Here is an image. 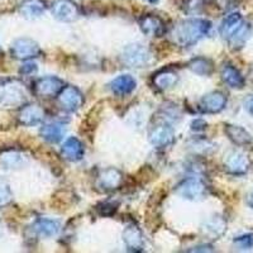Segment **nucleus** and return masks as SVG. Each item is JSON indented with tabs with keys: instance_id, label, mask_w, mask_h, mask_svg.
<instances>
[{
	"instance_id": "1",
	"label": "nucleus",
	"mask_w": 253,
	"mask_h": 253,
	"mask_svg": "<svg viewBox=\"0 0 253 253\" xmlns=\"http://www.w3.org/2000/svg\"><path fill=\"white\" fill-rule=\"evenodd\" d=\"M211 23L205 19H186L181 20L172 29L171 37L180 47H191L209 33Z\"/></svg>"
},
{
	"instance_id": "2",
	"label": "nucleus",
	"mask_w": 253,
	"mask_h": 253,
	"mask_svg": "<svg viewBox=\"0 0 253 253\" xmlns=\"http://www.w3.org/2000/svg\"><path fill=\"white\" fill-rule=\"evenodd\" d=\"M27 95L23 85L17 80H4L0 83V105L5 108H15L23 105Z\"/></svg>"
},
{
	"instance_id": "3",
	"label": "nucleus",
	"mask_w": 253,
	"mask_h": 253,
	"mask_svg": "<svg viewBox=\"0 0 253 253\" xmlns=\"http://www.w3.org/2000/svg\"><path fill=\"white\" fill-rule=\"evenodd\" d=\"M152 60V53L146 46L141 43L128 44L122 51V61L128 67H135L141 69L150 65Z\"/></svg>"
},
{
	"instance_id": "4",
	"label": "nucleus",
	"mask_w": 253,
	"mask_h": 253,
	"mask_svg": "<svg viewBox=\"0 0 253 253\" xmlns=\"http://www.w3.org/2000/svg\"><path fill=\"white\" fill-rule=\"evenodd\" d=\"M176 194L189 200H199L207 194V186L200 178L190 177L181 181L176 186Z\"/></svg>"
},
{
	"instance_id": "5",
	"label": "nucleus",
	"mask_w": 253,
	"mask_h": 253,
	"mask_svg": "<svg viewBox=\"0 0 253 253\" xmlns=\"http://www.w3.org/2000/svg\"><path fill=\"white\" fill-rule=\"evenodd\" d=\"M10 53L17 60L27 61L38 57L41 55V48L37 42L31 38H19L13 42Z\"/></svg>"
},
{
	"instance_id": "6",
	"label": "nucleus",
	"mask_w": 253,
	"mask_h": 253,
	"mask_svg": "<svg viewBox=\"0 0 253 253\" xmlns=\"http://www.w3.org/2000/svg\"><path fill=\"white\" fill-rule=\"evenodd\" d=\"M52 15L60 22H74L79 17V8L72 0H56L51 5Z\"/></svg>"
},
{
	"instance_id": "7",
	"label": "nucleus",
	"mask_w": 253,
	"mask_h": 253,
	"mask_svg": "<svg viewBox=\"0 0 253 253\" xmlns=\"http://www.w3.org/2000/svg\"><path fill=\"white\" fill-rule=\"evenodd\" d=\"M58 100L67 112H76L84 105V95L76 86H65L58 94Z\"/></svg>"
},
{
	"instance_id": "8",
	"label": "nucleus",
	"mask_w": 253,
	"mask_h": 253,
	"mask_svg": "<svg viewBox=\"0 0 253 253\" xmlns=\"http://www.w3.org/2000/svg\"><path fill=\"white\" fill-rule=\"evenodd\" d=\"M227 105V96L220 91H211L204 95L199 103V109L205 114H218Z\"/></svg>"
},
{
	"instance_id": "9",
	"label": "nucleus",
	"mask_w": 253,
	"mask_h": 253,
	"mask_svg": "<svg viewBox=\"0 0 253 253\" xmlns=\"http://www.w3.org/2000/svg\"><path fill=\"white\" fill-rule=\"evenodd\" d=\"M63 81L56 76H46V78L38 79L35 84V90L37 95L43 98H52L56 96L63 89Z\"/></svg>"
},
{
	"instance_id": "10",
	"label": "nucleus",
	"mask_w": 253,
	"mask_h": 253,
	"mask_svg": "<svg viewBox=\"0 0 253 253\" xmlns=\"http://www.w3.org/2000/svg\"><path fill=\"white\" fill-rule=\"evenodd\" d=\"M148 139L156 147H166L175 139V133L169 124H157L152 126L148 134Z\"/></svg>"
},
{
	"instance_id": "11",
	"label": "nucleus",
	"mask_w": 253,
	"mask_h": 253,
	"mask_svg": "<svg viewBox=\"0 0 253 253\" xmlns=\"http://www.w3.org/2000/svg\"><path fill=\"white\" fill-rule=\"evenodd\" d=\"M139 27L144 35L150 37H161L166 32L165 22L155 14H146L139 19Z\"/></svg>"
},
{
	"instance_id": "12",
	"label": "nucleus",
	"mask_w": 253,
	"mask_h": 253,
	"mask_svg": "<svg viewBox=\"0 0 253 253\" xmlns=\"http://www.w3.org/2000/svg\"><path fill=\"white\" fill-rule=\"evenodd\" d=\"M43 118L44 112L40 105H37V104H28V105H24L20 109L19 115H18V122L22 126H32L40 124L41 122L43 121Z\"/></svg>"
},
{
	"instance_id": "13",
	"label": "nucleus",
	"mask_w": 253,
	"mask_h": 253,
	"mask_svg": "<svg viewBox=\"0 0 253 253\" xmlns=\"http://www.w3.org/2000/svg\"><path fill=\"white\" fill-rule=\"evenodd\" d=\"M227 171L232 175H245L250 169V160L241 152H232L227 156L224 162Z\"/></svg>"
},
{
	"instance_id": "14",
	"label": "nucleus",
	"mask_w": 253,
	"mask_h": 253,
	"mask_svg": "<svg viewBox=\"0 0 253 253\" xmlns=\"http://www.w3.org/2000/svg\"><path fill=\"white\" fill-rule=\"evenodd\" d=\"M122 182H123V175L121 171L114 167L101 171L98 177V186L101 187L104 191H112V190L118 189Z\"/></svg>"
},
{
	"instance_id": "15",
	"label": "nucleus",
	"mask_w": 253,
	"mask_h": 253,
	"mask_svg": "<svg viewBox=\"0 0 253 253\" xmlns=\"http://www.w3.org/2000/svg\"><path fill=\"white\" fill-rule=\"evenodd\" d=\"M123 241L128 251H130V252H141V251H143V237H142V232L137 225L129 224L124 229Z\"/></svg>"
},
{
	"instance_id": "16",
	"label": "nucleus",
	"mask_w": 253,
	"mask_h": 253,
	"mask_svg": "<svg viewBox=\"0 0 253 253\" xmlns=\"http://www.w3.org/2000/svg\"><path fill=\"white\" fill-rule=\"evenodd\" d=\"M61 153L69 161L78 162L83 160L84 155H85V148H84V144L76 137H70L63 142Z\"/></svg>"
},
{
	"instance_id": "17",
	"label": "nucleus",
	"mask_w": 253,
	"mask_h": 253,
	"mask_svg": "<svg viewBox=\"0 0 253 253\" xmlns=\"http://www.w3.org/2000/svg\"><path fill=\"white\" fill-rule=\"evenodd\" d=\"M33 230L40 237L51 238V237H55L58 234V232L61 230V223L56 219L38 218L33 223Z\"/></svg>"
},
{
	"instance_id": "18",
	"label": "nucleus",
	"mask_w": 253,
	"mask_h": 253,
	"mask_svg": "<svg viewBox=\"0 0 253 253\" xmlns=\"http://www.w3.org/2000/svg\"><path fill=\"white\" fill-rule=\"evenodd\" d=\"M225 229H227V223L220 215H214L207 219L202 225L203 234L209 239H218L224 234Z\"/></svg>"
},
{
	"instance_id": "19",
	"label": "nucleus",
	"mask_w": 253,
	"mask_h": 253,
	"mask_svg": "<svg viewBox=\"0 0 253 253\" xmlns=\"http://www.w3.org/2000/svg\"><path fill=\"white\" fill-rule=\"evenodd\" d=\"M224 132L228 135V138L237 146H248V144L252 143V135L243 126L225 124Z\"/></svg>"
},
{
	"instance_id": "20",
	"label": "nucleus",
	"mask_w": 253,
	"mask_h": 253,
	"mask_svg": "<svg viewBox=\"0 0 253 253\" xmlns=\"http://www.w3.org/2000/svg\"><path fill=\"white\" fill-rule=\"evenodd\" d=\"M46 10L44 0H24L19 5V13L27 19L40 18Z\"/></svg>"
},
{
	"instance_id": "21",
	"label": "nucleus",
	"mask_w": 253,
	"mask_h": 253,
	"mask_svg": "<svg viewBox=\"0 0 253 253\" xmlns=\"http://www.w3.org/2000/svg\"><path fill=\"white\" fill-rule=\"evenodd\" d=\"M152 81L156 89L165 91V90H170L175 86L178 81V75L177 72L172 71V70H161L156 75H153Z\"/></svg>"
},
{
	"instance_id": "22",
	"label": "nucleus",
	"mask_w": 253,
	"mask_h": 253,
	"mask_svg": "<svg viewBox=\"0 0 253 253\" xmlns=\"http://www.w3.org/2000/svg\"><path fill=\"white\" fill-rule=\"evenodd\" d=\"M110 90L117 95H128L135 89L137 81L130 75H121L109 84Z\"/></svg>"
},
{
	"instance_id": "23",
	"label": "nucleus",
	"mask_w": 253,
	"mask_h": 253,
	"mask_svg": "<svg viewBox=\"0 0 253 253\" xmlns=\"http://www.w3.org/2000/svg\"><path fill=\"white\" fill-rule=\"evenodd\" d=\"M221 79L232 89H242L245 86V78L242 76L238 69L232 65H224L221 69Z\"/></svg>"
},
{
	"instance_id": "24",
	"label": "nucleus",
	"mask_w": 253,
	"mask_h": 253,
	"mask_svg": "<svg viewBox=\"0 0 253 253\" xmlns=\"http://www.w3.org/2000/svg\"><path fill=\"white\" fill-rule=\"evenodd\" d=\"M251 33H252V27L251 24L243 22L241 27L234 32L233 35L228 38V43H229L230 48L232 49H239L245 46L246 42L250 40Z\"/></svg>"
},
{
	"instance_id": "25",
	"label": "nucleus",
	"mask_w": 253,
	"mask_h": 253,
	"mask_svg": "<svg viewBox=\"0 0 253 253\" xmlns=\"http://www.w3.org/2000/svg\"><path fill=\"white\" fill-rule=\"evenodd\" d=\"M243 22L245 20H243V18H242L239 13H230L221 22L220 29H219L220 35L223 36V38L228 40L243 24Z\"/></svg>"
},
{
	"instance_id": "26",
	"label": "nucleus",
	"mask_w": 253,
	"mask_h": 253,
	"mask_svg": "<svg viewBox=\"0 0 253 253\" xmlns=\"http://www.w3.org/2000/svg\"><path fill=\"white\" fill-rule=\"evenodd\" d=\"M41 137L49 143H58L63 138L65 129L58 123H48L41 126L40 129Z\"/></svg>"
},
{
	"instance_id": "27",
	"label": "nucleus",
	"mask_w": 253,
	"mask_h": 253,
	"mask_svg": "<svg viewBox=\"0 0 253 253\" xmlns=\"http://www.w3.org/2000/svg\"><path fill=\"white\" fill-rule=\"evenodd\" d=\"M187 67L194 74L200 76H210L214 71L213 62L209 58L205 57H195L193 60H190V62L187 63Z\"/></svg>"
},
{
	"instance_id": "28",
	"label": "nucleus",
	"mask_w": 253,
	"mask_h": 253,
	"mask_svg": "<svg viewBox=\"0 0 253 253\" xmlns=\"http://www.w3.org/2000/svg\"><path fill=\"white\" fill-rule=\"evenodd\" d=\"M0 162L5 169H19L26 164V158L18 152H6L0 157Z\"/></svg>"
},
{
	"instance_id": "29",
	"label": "nucleus",
	"mask_w": 253,
	"mask_h": 253,
	"mask_svg": "<svg viewBox=\"0 0 253 253\" xmlns=\"http://www.w3.org/2000/svg\"><path fill=\"white\" fill-rule=\"evenodd\" d=\"M233 245L237 250L247 251L253 247V233L243 234V236L236 237L233 239Z\"/></svg>"
},
{
	"instance_id": "30",
	"label": "nucleus",
	"mask_w": 253,
	"mask_h": 253,
	"mask_svg": "<svg viewBox=\"0 0 253 253\" xmlns=\"http://www.w3.org/2000/svg\"><path fill=\"white\" fill-rule=\"evenodd\" d=\"M117 209H118V203L113 202H101L95 207V210H96L99 213V215L101 216L113 215V214H115Z\"/></svg>"
},
{
	"instance_id": "31",
	"label": "nucleus",
	"mask_w": 253,
	"mask_h": 253,
	"mask_svg": "<svg viewBox=\"0 0 253 253\" xmlns=\"http://www.w3.org/2000/svg\"><path fill=\"white\" fill-rule=\"evenodd\" d=\"M12 191L9 189L8 184H5V182L0 180V208L8 205L9 203L12 202Z\"/></svg>"
},
{
	"instance_id": "32",
	"label": "nucleus",
	"mask_w": 253,
	"mask_h": 253,
	"mask_svg": "<svg viewBox=\"0 0 253 253\" xmlns=\"http://www.w3.org/2000/svg\"><path fill=\"white\" fill-rule=\"evenodd\" d=\"M162 114H164V119H166V122H173L176 119H180V112H178V108L173 104H169L166 107H162Z\"/></svg>"
},
{
	"instance_id": "33",
	"label": "nucleus",
	"mask_w": 253,
	"mask_h": 253,
	"mask_svg": "<svg viewBox=\"0 0 253 253\" xmlns=\"http://www.w3.org/2000/svg\"><path fill=\"white\" fill-rule=\"evenodd\" d=\"M19 72L23 74V75H32V74L37 72V65L33 62H26L24 65H22V67L19 69Z\"/></svg>"
},
{
	"instance_id": "34",
	"label": "nucleus",
	"mask_w": 253,
	"mask_h": 253,
	"mask_svg": "<svg viewBox=\"0 0 253 253\" xmlns=\"http://www.w3.org/2000/svg\"><path fill=\"white\" fill-rule=\"evenodd\" d=\"M207 128V123L204 121H200V119H196L191 123V129L193 130H204Z\"/></svg>"
},
{
	"instance_id": "35",
	"label": "nucleus",
	"mask_w": 253,
	"mask_h": 253,
	"mask_svg": "<svg viewBox=\"0 0 253 253\" xmlns=\"http://www.w3.org/2000/svg\"><path fill=\"white\" fill-rule=\"evenodd\" d=\"M213 251L211 246H198L194 247V250H189V252H213Z\"/></svg>"
},
{
	"instance_id": "36",
	"label": "nucleus",
	"mask_w": 253,
	"mask_h": 253,
	"mask_svg": "<svg viewBox=\"0 0 253 253\" xmlns=\"http://www.w3.org/2000/svg\"><path fill=\"white\" fill-rule=\"evenodd\" d=\"M248 112L251 113V115H253V98H251L248 101Z\"/></svg>"
},
{
	"instance_id": "37",
	"label": "nucleus",
	"mask_w": 253,
	"mask_h": 253,
	"mask_svg": "<svg viewBox=\"0 0 253 253\" xmlns=\"http://www.w3.org/2000/svg\"><path fill=\"white\" fill-rule=\"evenodd\" d=\"M247 203H248V205H250V207L252 208V209H253V193H252V194H250V195H248Z\"/></svg>"
},
{
	"instance_id": "38",
	"label": "nucleus",
	"mask_w": 253,
	"mask_h": 253,
	"mask_svg": "<svg viewBox=\"0 0 253 253\" xmlns=\"http://www.w3.org/2000/svg\"><path fill=\"white\" fill-rule=\"evenodd\" d=\"M146 1H148V3H151V4H155V3H157L158 0H146Z\"/></svg>"
}]
</instances>
